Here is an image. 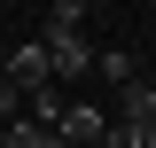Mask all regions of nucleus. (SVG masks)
Returning <instances> with one entry per match:
<instances>
[{"label":"nucleus","instance_id":"obj_8","mask_svg":"<svg viewBox=\"0 0 156 148\" xmlns=\"http://www.w3.org/2000/svg\"><path fill=\"white\" fill-rule=\"evenodd\" d=\"M0 125H16V86L0 78Z\"/></svg>","mask_w":156,"mask_h":148},{"label":"nucleus","instance_id":"obj_7","mask_svg":"<svg viewBox=\"0 0 156 148\" xmlns=\"http://www.w3.org/2000/svg\"><path fill=\"white\" fill-rule=\"evenodd\" d=\"M94 70L109 78V86H125V78H140V70H133V55H125V47H101V55H94Z\"/></svg>","mask_w":156,"mask_h":148},{"label":"nucleus","instance_id":"obj_4","mask_svg":"<svg viewBox=\"0 0 156 148\" xmlns=\"http://www.w3.org/2000/svg\"><path fill=\"white\" fill-rule=\"evenodd\" d=\"M55 132H62V148H101V132H109V117H101L94 101H70Z\"/></svg>","mask_w":156,"mask_h":148},{"label":"nucleus","instance_id":"obj_3","mask_svg":"<svg viewBox=\"0 0 156 148\" xmlns=\"http://www.w3.org/2000/svg\"><path fill=\"white\" fill-rule=\"evenodd\" d=\"M109 125H133V132L156 125V86H148V78H125V86H117V117H109Z\"/></svg>","mask_w":156,"mask_h":148},{"label":"nucleus","instance_id":"obj_1","mask_svg":"<svg viewBox=\"0 0 156 148\" xmlns=\"http://www.w3.org/2000/svg\"><path fill=\"white\" fill-rule=\"evenodd\" d=\"M78 23H86V8H78V0H55V8H47L39 47H47V70H55V78H86V70H94V47H86V31H78Z\"/></svg>","mask_w":156,"mask_h":148},{"label":"nucleus","instance_id":"obj_6","mask_svg":"<svg viewBox=\"0 0 156 148\" xmlns=\"http://www.w3.org/2000/svg\"><path fill=\"white\" fill-rule=\"evenodd\" d=\"M62 109H70L62 86H39V93H31V125H62Z\"/></svg>","mask_w":156,"mask_h":148},{"label":"nucleus","instance_id":"obj_5","mask_svg":"<svg viewBox=\"0 0 156 148\" xmlns=\"http://www.w3.org/2000/svg\"><path fill=\"white\" fill-rule=\"evenodd\" d=\"M0 148H62V132H55V125H31V117H16V125L0 132Z\"/></svg>","mask_w":156,"mask_h":148},{"label":"nucleus","instance_id":"obj_2","mask_svg":"<svg viewBox=\"0 0 156 148\" xmlns=\"http://www.w3.org/2000/svg\"><path fill=\"white\" fill-rule=\"evenodd\" d=\"M8 86H16V93H39V86H55V70H47V47H39V39L8 47Z\"/></svg>","mask_w":156,"mask_h":148}]
</instances>
